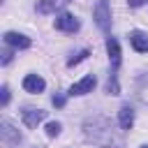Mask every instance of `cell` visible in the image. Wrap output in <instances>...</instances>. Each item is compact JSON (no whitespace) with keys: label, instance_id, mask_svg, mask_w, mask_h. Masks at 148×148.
<instances>
[{"label":"cell","instance_id":"6","mask_svg":"<svg viewBox=\"0 0 148 148\" xmlns=\"http://www.w3.org/2000/svg\"><path fill=\"white\" fill-rule=\"evenodd\" d=\"M0 132H2V139H5L7 143H18V141H21V132H18L7 118L0 120Z\"/></svg>","mask_w":148,"mask_h":148},{"label":"cell","instance_id":"11","mask_svg":"<svg viewBox=\"0 0 148 148\" xmlns=\"http://www.w3.org/2000/svg\"><path fill=\"white\" fill-rule=\"evenodd\" d=\"M5 42L14 49H28L30 46V37H25L21 32H5Z\"/></svg>","mask_w":148,"mask_h":148},{"label":"cell","instance_id":"16","mask_svg":"<svg viewBox=\"0 0 148 148\" xmlns=\"http://www.w3.org/2000/svg\"><path fill=\"white\" fill-rule=\"evenodd\" d=\"M53 104L56 106H65V95H53Z\"/></svg>","mask_w":148,"mask_h":148},{"label":"cell","instance_id":"2","mask_svg":"<svg viewBox=\"0 0 148 148\" xmlns=\"http://www.w3.org/2000/svg\"><path fill=\"white\" fill-rule=\"evenodd\" d=\"M95 23H97V28L102 32L111 30V9H109L106 0H97V5H95Z\"/></svg>","mask_w":148,"mask_h":148},{"label":"cell","instance_id":"9","mask_svg":"<svg viewBox=\"0 0 148 148\" xmlns=\"http://www.w3.org/2000/svg\"><path fill=\"white\" fill-rule=\"evenodd\" d=\"M106 53H109V60L113 65V69L120 65V44L116 37H106Z\"/></svg>","mask_w":148,"mask_h":148},{"label":"cell","instance_id":"12","mask_svg":"<svg viewBox=\"0 0 148 148\" xmlns=\"http://www.w3.org/2000/svg\"><path fill=\"white\" fill-rule=\"evenodd\" d=\"M118 123H120L123 130H130V127L134 125V109H132L130 104L120 106V111H118Z\"/></svg>","mask_w":148,"mask_h":148},{"label":"cell","instance_id":"19","mask_svg":"<svg viewBox=\"0 0 148 148\" xmlns=\"http://www.w3.org/2000/svg\"><path fill=\"white\" fill-rule=\"evenodd\" d=\"M141 148H148V146H141Z\"/></svg>","mask_w":148,"mask_h":148},{"label":"cell","instance_id":"13","mask_svg":"<svg viewBox=\"0 0 148 148\" xmlns=\"http://www.w3.org/2000/svg\"><path fill=\"white\" fill-rule=\"evenodd\" d=\"M60 130H62V125H60L58 120H51V123L46 125V136H51V139H53V136H58V134H60Z\"/></svg>","mask_w":148,"mask_h":148},{"label":"cell","instance_id":"1","mask_svg":"<svg viewBox=\"0 0 148 148\" xmlns=\"http://www.w3.org/2000/svg\"><path fill=\"white\" fill-rule=\"evenodd\" d=\"M83 130H86V139L92 141V143H97V146H102V148H104V139H102V136H106L109 148H116V146L123 143L120 136H116L113 125H111L106 118H102V116H97V118H88L86 125H83Z\"/></svg>","mask_w":148,"mask_h":148},{"label":"cell","instance_id":"17","mask_svg":"<svg viewBox=\"0 0 148 148\" xmlns=\"http://www.w3.org/2000/svg\"><path fill=\"white\" fill-rule=\"evenodd\" d=\"M130 2V7H141V5H146L148 0H127Z\"/></svg>","mask_w":148,"mask_h":148},{"label":"cell","instance_id":"4","mask_svg":"<svg viewBox=\"0 0 148 148\" xmlns=\"http://www.w3.org/2000/svg\"><path fill=\"white\" fill-rule=\"evenodd\" d=\"M56 28L62 32H76L79 30V18L74 14H60L56 18Z\"/></svg>","mask_w":148,"mask_h":148},{"label":"cell","instance_id":"3","mask_svg":"<svg viewBox=\"0 0 148 148\" xmlns=\"http://www.w3.org/2000/svg\"><path fill=\"white\" fill-rule=\"evenodd\" d=\"M21 116H23V123H25L28 127H37V125L46 118V111H44V109H32V106H25Z\"/></svg>","mask_w":148,"mask_h":148},{"label":"cell","instance_id":"10","mask_svg":"<svg viewBox=\"0 0 148 148\" xmlns=\"http://www.w3.org/2000/svg\"><path fill=\"white\" fill-rule=\"evenodd\" d=\"M23 88H25L28 92H42V90L46 88V83H44V79H42L39 74H28V76L23 79Z\"/></svg>","mask_w":148,"mask_h":148},{"label":"cell","instance_id":"5","mask_svg":"<svg viewBox=\"0 0 148 148\" xmlns=\"http://www.w3.org/2000/svg\"><path fill=\"white\" fill-rule=\"evenodd\" d=\"M95 83H97L95 74H88V76H83L81 81H76V83L69 88V95H86V92H90V90L95 88Z\"/></svg>","mask_w":148,"mask_h":148},{"label":"cell","instance_id":"8","mask_svg":"<svg viewBox=\"0 0 148 148\" xmlns=\"http://www.w3.org/2000/svg\"><path fill=\"white\" fill-rule=\"evenodd\" d=\"M130 44L134 46V51L146 53V51H148V35L141 32V30H132V32H130Z\"/></svg>","mask_w":148,"mask_h":148},{"label":"cell","instance_id":"18","mask_svg":"<svg viewBox=\"0 0 148 148\" xmlns=\"http://www.w3.org/2000/svg\"><path fill=\"white\" fill-rule=\"evenodd\" d=\"M9 60H12V51H2V62L7 65Z\"/></svg>","mask_w":148,"mask_h":148},{"label":"cell","instance_id":"15","mask_svg":"<svg viewBox=\"0 0 148 148\" xmlns=\"http://www.w3.org/2000/svg\"><path fill=\"white\" fill-rule=\"evenodd\" d=\"M7 102H9V88H7V86H2V97H0V104H2V106H7Z\"/></svg>","mask_w":148,"mask_h":148},{"label":"cell","instance_id":"14","mask_svg":"<svg viewBox=\"0 0 148 148\" xmlns=\"http://www.w3.org/2000/svg\"><path fill=\"white\" fill-rule=\"evenodd\" d=\"M88 56H90V51H88V49H83V51H81V53H76L74 58H69V60H67V65H69V67H74L76 62H81V60H86Z\"/></svg>","mask_w":148,"mask_h":148},{"label":"cell","instance_id":"7","mask_svg":"<svg viewBox=\"0 0 148 148\" xmlns=\"http://www.w3.org/2000/svg\"><path fill=\"white\" fill-rule=\"evenodd\" d=\"M72 0H39L37 2V12L39 14H56L58 9L67 7Z\"/></svg>","mask_w":148,"mask_h":148}]
</instances>
